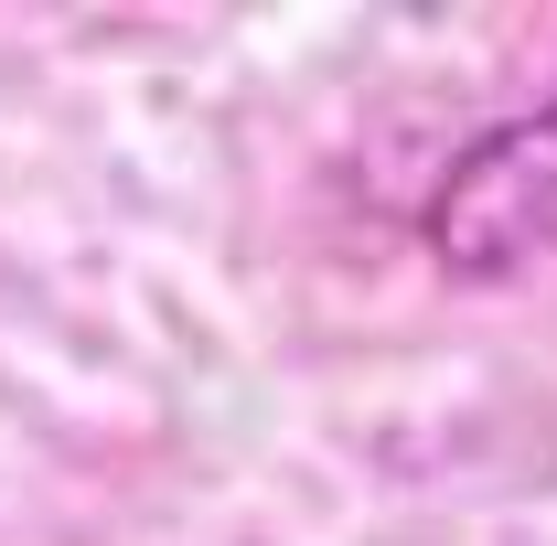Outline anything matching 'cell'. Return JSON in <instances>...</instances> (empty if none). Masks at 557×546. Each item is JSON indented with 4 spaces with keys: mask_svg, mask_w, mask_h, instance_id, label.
<instances>
[{
    "mask_svg": "<svg viewBox=\"0 0 557 546\" xmlns=\"http://www.w3.org/2000/svg\"><path fill=\"white\" fill-rule=\"evenodd\" d=\"M547 225H557V108L525 119V129H504L493 150H472V161L450 172L440 214H429V236H440L461 269H515Z\"/></svg>",
    "mask_w": 557,
    "mask_h": 546,
    "instance_id": "6da1fadb",
    "label": "cell"
}]
</instances>
